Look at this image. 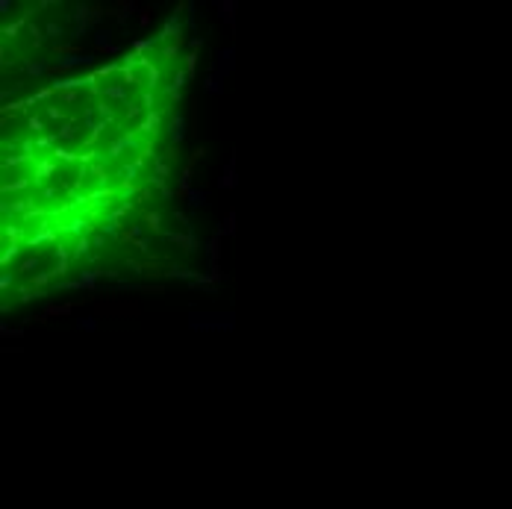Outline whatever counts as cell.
I'll use <instances>...</instances> for the list:
<instances>
[{
    "mask_svg": "<svg viewBox=\"0 0 512 509\" xmlns=\"http://www.w3.org/2000/svg\"><path fill=\"white\" fill-rule=\"evenodd\" d=\"M165 80L154 56H127L6 112V271H80L139 221L165 183Z\"/></svg>",
    "mask_w": 512,
    "mask_h": 509,
    "instance_id": "obj_1",
    "label": "cell"
}]
</instances>
